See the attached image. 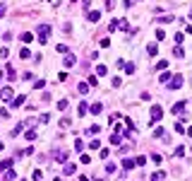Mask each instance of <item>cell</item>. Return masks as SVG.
<instances>
[{
    "label": "cell",
    "instance_id": "34",
    "mask_svg": "<svg viewBox=\"0 0 192 181\" xmlns=\"http://www.w3.org/2000/svg\"><path fill=\"white\" fill-rule=\"evenodd\" d=\"M7 53H10V51H7V48L3 46V48H0V58H7Z\"/></svg>",
    "mask_w": 192,
    "mask_h": 181
},
{
    "label": "cell",
    "instance_id": "29",
    "mask_svg": "<svg viewBox=\"0 0 192 181\" xmlns=\"http://www.w3.org/2000/svg\"><path fill=\"white\" fill-rule=\"evenodd\" d=\"M99 145H101L99 140H91V143H89V147H91V150H99Z\"/></svg>",
    "mask_w": 192,
    "mask_h": 181
},
{
    "label": "cell",
    "instance_id": "19",
    "mask_svg": "<svg viewBox=\"0 0 192 181\" xmlns=\"http://www.w3.org/2000/svg\"><path fill=\"white\" fill-rule=\"evenodd\" d=\"M120 143V135H118V133H113V135H111V145H118Z\"/></svg>",
    "mask_w": 192,
    "mask_h": 181
},
{
    "label": "cell",
    "instance_id": "33",
    "mask_svg": "<svg viewBox=\"0 0 192 181\" xmlns=\"http://www.w3.org/2000/svg\"><path fill=\"white\" fill-rule=\"evenodd\" d=\"M151 162L154 164H161V155H151Z\"/></svg>",
    "mask_w": 192,
    "mask_h": 181
},
{
    "label": "cell",
    "instance_id": "16",
    "mask_svg": "<svg viewBox=\"0 0 192 181\" xmlns=\"http://www.w3.org/2000/svg\"><path fill=\"white\" fill-rule=\"evenodd\" d=\"M31 53H29V48H19V58H29Z\"/></svg>",
    "mask_w": 192,
    "mask_h": 181
},
{
    "label": "cell",
    "instance_id": "22",
    "mask_svg": "<svg viewBox=\"0 0 192 181\" xmlns=\"http://www.w3.org/2000/svg\"><path fill=\"white\" fill-rule=\"evenodd\" d=\"M166 65H168L166 60H159V63H156V70H166Z\"/></svg>",
    "mask_w": 192,
    "mask_h": 181
},
{
    "label": "cell",
    "instance_id": "13",
    "mask_svg": "<svg viewBox=\"0 0 192 181\" xmlns=\"http://www.w3.org/2000/svg\"><path fill=\"white\" fill-rule=\"evenodd\" d=\"M154 138H166V130L163 128H154Z\"/></svg>",
    "mask_w": 192,
    "mask_h": 181
},
{
    "label": "cell",
    "instance_id": "3",
    "mask_svg": "<svg viewBox=\"0 0 192 181\" xmlns=\"http://www.w3.org/2000/svg\"><path fill=\"white\" fill-rule=\"evenodd\" d=\"M149 113H151V121H161V116H163V111H161V106H159V104H154Z\"/></svg>",
    "mask_w": 192,
    "mask_h": 181
},
{
    "label": "cell",
    "instance_id": "28",
    "mask_svg": "<svg viewBox=\"0 0 192 181\" xmlns=\"http://www.w3.org/2000/svg\"><path fill=\"white\" fill-rule=\"evenodd\" d=\"M5 179H10V181H12V179H17V174L12 171V169H7V174H5Z\"/></svg>",
    "mask_w": 192,
    "mask_h": 181
},
{
    "label": "cell",
    "instance_id": "17",
    "mask_svg": "<svg viewBox=\"0 0 192 181\" xmlns=\"http://www.w3.org/2000/svg\"><path fill=\"white\" fill-rule=\"evenodd\" d=\"M122 167H125V169H132V167H135V159H125V162H122Z\"/></svg>",
    "mask_w": 192,
    "mask_h": 181
},
{
    "label": "cell",
    "instance_id": "20",
    "mask_svg": "<svg viewBox=\"0 0 192 181\" xmlns=\"http://www.w3.org/2000/svg\"><path fill=\"white\" fill-rule=\"evenodd\" d=\"M74 169H77L74 164H65V174H74Z\"/></svg>",
    "mask_w": 192,
    "mask_h": 181
},
{
    "label": "cell",
    "instance_id": "31",
    "mask_svg": "<svg viewBox=\"0 0 192 181\" xmlns=\"http://www.w3.org/2000/svg\"><path fill=\"white\" fill-rule=\"evenodd\" d=\"M26 138H29V140H36V130H26Z\"/></svg>",
    "mask_w": 192,
    "mask_h": 181
},
{
    "label": "cell",
    "instance_id": "23",
    "mask_svg": "<svg viewBox=\"0 0 192 181\" xmlns=\"http://www.w3.org/2000/svg\"><path fill=\"white\" fill-rule=\"evenodd\" d=\"M99 130H101V126H91V128H89V133H91V135H99Z\"/></svg>",
    "mask_w": 192,
    "mask_h": 181
},
{
    "label": "cell",
    "instance_id": "11",
    "mask_svg": "<svg viewBox=\"0 0 192 181\" xmlns=\"http://www.w3.org/2000/svg\"><path fill=\"white\" fill-rule=\"evenodd\" d=\"M149 56H156V53H159V46H156V44H149Z\"/></svg>",
    "mask_w": 192,
    "mask_h": 181
},
{
    "label": "cell",
    "instance_id": "32",
    "mask_svg": "<svg viewBox=\"0 0 192 181\" xmlns=\"http://www.w3.org/2000/svg\"><path fill=\"white\" fill-rule=\"evenodd\" d=\"M125 72H135V63H127L125 65Z\"/></svg>",
    "mask_w": 192,
    "mask_h": 181
},
{
    "label": "cell",
    "instance_id": "26",
    "mask_svg": "<svg viewBox=\"0 0 192 181\" xmlns=\"http://www.w3.org/2000/svg\"><path fill=\"white\" fill-rule=\"evenodd\" d=\"M34 87H36V89H41V87H46V80H36V82H34Z\"/></svg>",
    "mask_w": 192,
    "mask_h": 181
},
{
    "label": "cell",
    "instance_id": "7",
    "mask_svg": "<svg viewBox=\"0 0 192 181\" xmlns=\"http://www.w3.org/2000/svg\"><path fill=\"white\" fill-rule=\"evenodd\" d=\"M74 60H77V58H74L72 53H67V56H65V63H63V65H65V68H74Z\"/></svg>",
    "mask_w": 192,
    "mask_h": 181
},
{
    "label": "cell",
    "instance_id": "4",
    "mask_svg": "<svg viewBox=\"0 0 192 181\" xmlns=\"http://www.w3.org/2000/svg\"><path fill=\"white\" fill-rule=\"evenodd\" d=\"M170 87H173V89H180L183 87V75H173L170 77Z\"/></svg>",
    "mask_w": 192,
    "mask_h": 181
},
{
    "label": "cell",
    "instance_id": "14",
    "mask_svg": "<svg viewBox=\"0 0 192 181\" xmlns=\"http://www.w3.org/2000/svg\"><path fill=\"white\" fill-rule=\"evenodd\" d=\"M58 109L60 111H67V99H60V102H58Z\"/></svg>",
    "mask_w": 192,
    "mask_h": 181
},
{
    "label": "cell",
    "instance_id": "38",
    "mask_svg": "<svg viewBox=\"0 0 192 181\" xmlns=\"http://www.w3.org/2000/svg\"><path fill=\"white\" fill-rule=\"evenodd\" d=\"M19 181H22V179H19Z\"/></svg>",
    "mask_w": 192,
    "mask_h": 181
},
{
    "label": "cell",
    "instance_id": "8",
    "mask_svg": "<svg viewBox=\"0 0 192 181\" xmlns=\"http://www.w3.org/2000/svg\"><path fill=\"white\" fill-rule=\"evenodd\" d=\"M183 111H185V102H178L173 106V113H183Z\"/></svg>",
    "mask_w": 192,
    "mask_h": 181
},
{
    "label": "cell",
    "instance_id": "9",
    "mask_svg": "<svg viewBox=\"0 0 192 181\" xmlns=\"http://www.w3.org/2000/svg\"><path fill=\"white\" fill-rule=\"evenodd\" d=\"M89 111H91V113H101V111H103V106H101V104H91V106H89Z\"/></svg>",
    "mask_w": 192,
    "mask_h": 181
},
{
    "label": "cell",
    "instance_id": "10",
    "mask_svg": "<svg viewBox=\"0 0 192 181\" xmlns=\"http://www.w3.org/2000/svg\"><path fill=\"white\" fill-rule=\"evenodd\" d=\"M12 162H15V159H3V162H0V169H10Z\"/></svg>",
    "mask_w": 192,
    "mask_h": 181
},
{
    "label": "cell",
    "instance_id": "1",
    "mask_svg": "<svg viewBox=\"0 0 192 181\" xmlns=\"http://www.w3.org/2000/svg\"><path fill=\"white\" fill-rule=\"evenodd\" d=\"M48 34H51V27H48V24H41V27H39V44H41V46L48 41Z\"/></svg>",
    "mask_w": 192,
    "mask_h": 181
},
{
    "label": "cell",
    "instance_id": "27",
    "mask_svg": "<svg viewBox=\"0 0 192 181\" xmlns=\"http://www.w3.org/2000/svg\"><path fill=\"white\" fill-rule=\"evenodd\" d=\"M77 113H79V116H84V113H87V104H79V109H77Z\"/></svg>",
    "mask_w": 192,
    "mask_h": 181
},
{
    "label": "cell",
    "instance_id": "15",
    "mask_svg": "<svg viewBox=\"0 0 192 181\" xmlns=\"http://www.w3.org/2000/svg\"><path fill=\"white\" fill-rule=\"evenodd\" d=\"M41 179H43V171H41V169H34V181H41Z\"/></svg>",
    "mask_w": 192,
    "mask_h": 181
},
{
    "label": "cell",
    "instance_id": "12",
    "mask_svg": "<svg viewBox=\"0 0 192 181\" xmlns=\"http://www.w3.org/2000/svg\"><path fill=\"white\" fill-rule=\"evenodd\" d=\"M173 56H175V58H183V56H185V51L180 48V46H175V48H173Z\"/></svg>",
    "mask_w": 192,
    "mask_h": 181
},
{
    "label": "cell",
    "instance_id": "6",
    "mask_svg": "<svg viewBox=\"0 0 192 181\" xmlns=\"http://www.w3.org/2000/svg\"><path fill=\"white\" fill-rule=\"evenodd\" d=\"M87 17H89V22H99V19H101V12H96V10H89V12H87Z\"/></svg>",
    "mask_w": 192,
    "mask_h": 181
},
{
    "label": "cell",
    "instance_id": "25",
    "mask_svg": "<svg viewBox=\"0 0 192 181\" xmlns=\"http://www.w3.org/2000/svg\"><path fill=\"white\" fill-rule=\"evenodd\" d=\"M74 150L82 152V150H84V143H82V140H77V143H74Z\"/></svg>",
    "mask_w": 192,
    "mask_h": 181
},
{
    "label": "cell",
    "instance_id": "37",
    "mask_svg": "<svg viewBox=\"0 0 192 181\" xmlns=\"http://www.w3.org/2000/svg\"><path fill=\"white\" fill-rule=\"evenodd\" d=\"M55 181H60V179H55Z\"/></svg>",
    "mask_w": 192,
    "mask_h": 181
},
{
    "label": "cell",
    "instance_id": "21",
    "mask_svg": "<svg viewBox=\"0 0 192 181\" xmlns=\"http://www.w3.org/2000/svg\"><path fill=\"white\" fill-rule=\"evenodd\" d=\"M96 75H106V65H96Z\"/></svg>",
    "mask_w": 192,
    "mask_h": 181
},
{
    "label": "cell",
    "instance_id": "35",
    "mask_svg": "<svg viewBox=\"0 0 192 181\" xmlns=\"http://www.w3.org/2000/svg\"><path fill=\"white\" fill-rule=\"evenodd\" d=\"M5 12H7V10H5V5H0V17H5Z\"/></svg>",
    "mask_w": 192,
    "mask_h": 181
},
{
    "label": "cell",
    "instance_id": "5",
    "mask_svg": "<svg viewBox=\"0 0 192 181\" xmlns=\"http://www.w3.org/2000/svg\"><path fill=\"white\" fill-rule=\"evenodd\" d=\"M24 102H26V97H24V94H19V97L12 99V104H10V106H12V109H19V106H22Z\"/></svg>",
    "mask_w": 192,
    "mask_h": 181
},
{
    "label": "cell",
    "instance_id": "36",
    "mask_svg": "<svg viewBox=\"0 0 192 181\" xmlns=\"http://www.w3.org/2000/svg\"><path fill=\"white\" fill-rule=\"evenodd\" d=\"M96 181H103V179H96Z\"/></svg>",
    "mask_w": 192,
    "mask_h": 181
},
{
    "label": "cell",
    "instance_id": "24",
    "mask_svg": "<svg viewBox=\"0 0 192 181\" xmlns=\"http://www.w3.org/2000/svg\"><path fill=\"white\" fill-rule=\"evenodd\" d=\"M77 89H79V92H82V94H87V92H89V85H84V82H82V85H79V87H77Z\"/></svg>",
    "mask_w": 192,
    "mask_h": 181
},
{
    "label": "cell",
    "instance_id": "30",
    "mask_svg": "<svg viewBox=\"0 0 192 181\" xmlns=\"http://www.w3.org/2000/svg\"><path fill=\"white\" fill-rule=\"evenodd\" d=\"M183 152H185V147H175V152H173V155H175V157H183Z\"/></svg>",
    "mask_w": 192,
    "mask_h": 181
},
{
    "label": "cell",
    "instance_id": "2",
    "mask_svg": "<svg viewBox=\"0 0 192 181\" xmlns=\"http://www.w3.org/2000/svg\"><path fill=\"white\" fill-rule=\"evenodd\" d=\"M0 99H3V102H12V99H15L12 87H3V89H0Z\"/></svg>",
    "mask_w": 192,
    "mask_h": 181
},
{
    "label": "cell",
    "instance_id": "18",
    "mask_svg": "<svg viewBox=\"0 0 192 181\" xmlns=\"http://www.w3.org/2000/svg\"><path fill=\"white\" fill-rule=\"evenodd\" d=\"M31 39H34V36L29 34V31H24V34H22V41H24V44H29V41H31Z\"/></svg>",
    "mask_w": 192,
    "mask_h": 181
}]
</instances>
